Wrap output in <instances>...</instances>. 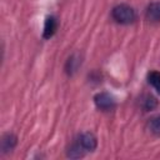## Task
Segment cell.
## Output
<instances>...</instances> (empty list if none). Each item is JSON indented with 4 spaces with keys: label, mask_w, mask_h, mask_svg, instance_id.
Masks as SVG:
<instances>
[{
    "label": "cell",
    "mask_w": 160,
    "mask_h": 160,
    "mask_svg": "<svg viewBox=\"0 0 160 160\" xmlns=\"http://www.w3.org/2000/svg\"><path fill=\"white\" fill-rule=\"evenodd\" d=\"M111 16L119 24H130L135 20L136 14L131 6H129L126 4H120L112 9Z\"/></svg>",
    "instance_id": "6da1fadb"
},
{
    "label": "cell",
    "mask_w": 160,
    "mask_h": 160,
    "mask_svg": "<svg viewBox=\"0 0 160 160\" xmlns=\"http://www.w3.org/2000/svg\"><path fill=\"white\" fill-rule=\"evenodd\" d=\"M94 102L98 109L102 111H109L115 108V100L114 98L108 92H99L94 96Z\"/></svg>",
    "instance_id": "7a4b0ae2"
},
{
    "label": "cell",
    "mask_w": 160,
    "mask_h": 160,
    "mask_svg": "<svg viewBox=\"0 0 160 160\" xmlns=\"http://www.w3.org/2000/svg\"><path fill=\"white\" fill-rule=\"evenodd\" d=\"M78 142L80 144V146L82 148L84 151H94L96 149V145H98V140L91 132L81 134L78 139Z\"/></svg>",
    "instance_id": "3957f363"
},
{
    "label": "cell",
    "mask_w": 160,
    "mask_h": 160,
    "mask_svg": "<svg viewBox=\"0 0 160 160\" xmlns=\"http://www.w3.org/2000/svg\"><path fill=\"white\" fill-rule=\"evenodd\" d=\"M145 18L150 22H160V1L151 2L146 8Z\"/></svg>",
    "instance_id": "277c9868"
},
{
    "label": "cell",
    "mask_w": 160,
    "mask_h": 160,
    "mask_svg": "<svg viewBox=\"0 0 160 160\" xmlns=\"http://www.w3.org/2000/svg\"><path fill=\"white\" fill-rule=\"evenodd\" d=\"M58 30V20L54 16H48L44 24V31H42V38L44 39H50Z\"/></svg>",
    "instance_id": "5b68a950"
},
{
    "label": "cell",
    "mask_w": 160,
    "mask_h": 160,
    "mask_svg": "<svg viewBox=\"0 0 160 160\" xmlns=\"http://www.w3.org/2000/svg\"><path fill=\"white\" fill-rule=\"evenodd\" d=\"M16 142H18V139L14 134H11V132L5 134L1 139V150H2V152L6 154V152L11 151L15 148Z\"/></svg>",
    "instance_id": "8992f818"
},
{
    "label": "cell",
    "mask_w": 160,
    "mask_h": 160,
    "mask_svg": "<svg viewBox=\"0 0 160 160\" xmlns=\"http://www.w3.org/2000/svg\"><path fill=\"white\" fill-rule=\"evenodd\" d=\"M156 105H158V101H156V99L154 96H151V95H144L142 96V99H141V106H142V109L145 111H150V110L155 109Z\"/></svg>",
    "instance_id": "52a82bcc"
},
{
    "label": "cell",
    "mask_w": 160,
    "mask_h": 160,
    "mask_svg": "<svg viewBox=\"0 0 160 160\" xmlns=\"http://www.w3.org/2000/svg\"><path fill=\"white\" fill-rule=\"evenodd\" d=\"M148 81L160 94V72L159 71H150L148 74Z\"/></svg>",
    "instance_id": "ba28073f"
},
{
    "label": "cell",
    "mask_w": 160,
    "mask_h": 160,
    "mask_svg": "<svg viewBox=\"0 0 160 160\" xmlns=\"http://www.w3.org/2000/svg\"><path fill=\"white\" fill-rule=\"evenodd\" d=\"M148 129L151 134L158 135V136L160 135V115L154 116L148 121Z\"/></svg>",
    "instance_id": "9c48e42d"
},
{
    "label": "cell",
    "mask_w": 160,
    "mask_h": 160,
    "mask_svg": "<svg viewBox=\"0 0 160 160\" xmlns=\"http://www.w3.org/2000/svg\"><path fill=\"white\" fill-rule=\"evenodd\" d=\"M84 150H82V148L80 146V144L76 141V142H74L70 148H69V150H68V156L69 158H72V159H78V158H81L82 155H84Z\"/></svg>",
    "instance_id": "30bf717a"
},
{
    "label": "cell",
    "mask_w": 160,
    "mask_h": 160,
    "mask_svg": "<svg viewBox=\"0 0 160 160\" xmlns=\"http://www.w3.org/2000/svg\"><path fill=\"white\" fill-rule=\"evenodd\" d=\"M79 64H80V61H79V59H78L75 55L70 56V58H69V60H68V62H66V66H65L66 72L71 75L74 71H76V68H78V65H79Z\"/></svg>",
    "instance_id": "8fae6325"
}]
</instances>
